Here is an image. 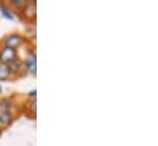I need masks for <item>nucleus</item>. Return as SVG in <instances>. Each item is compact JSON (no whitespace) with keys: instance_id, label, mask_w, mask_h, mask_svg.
<instances>
[{"instance_id":"4468645a","label":"nucleus","mask_w":158,"mask_h":146,"mask_svg":"<svg viewBox=\"0 0 158 146\" xmlns=\"http://www.w3.org/2000/svg\"><path fill=\"white\" fill-rule=\"evenodd\" d=\"M2 92V87H1V85H0V93Z\"/></svg>"},{"instance_id":"9d476101","label":"nucleus","mask_w":158,"mask_h":146,"mask_svg":"<svg viewBox=\"0 0 158 146\" xmlns=\"http://www.w3.org/2000/svg\"><path fill=\"white\" fill-rule=\"evenodd\" d=\"M12 75L6 64H0V81H9L12 80Z\"/></svg>"},{"instance_id":"f257e3e1","label":"nucleus","mask_w":158,"mask_h":146,"mask_svg":"<svg viewBox=\"0 0 158 146\" xmlns=\"http://www.w3.org/2000/svg\"><path fill=\"white\" fill-rule=\"evenodd\" d=\"M19 17L22 21L35 24L37 20V0H27L23 9L19 14Z\"/></svg>"},{"instance_id":"0eeeda50","label":"nucleus","mask_w":158,"mask_h":146,"mask_svg":"<svg viewBox=\"0 0 158 146\" xmlns=\"http://www.w3.org/2000/svg\"><path fill=\"white\" fill-rule=\"evenodd\" d=\"M0 12H1V15H2L5 19H7V20H10V21H14V20H15L14 12L10 10V7H9L2 0H0Z\"/></svg>"},{"instance_id":"ddd939ff","label":"nucleus","mask_w":158,"mask_h":146,"mask_svg":"<svg viewBox=\"0 0 158 146\" xmlns=\"http://www.w3.org/2000/svg\"><path fill=\"white\" fill-rule=\"evenodd\" d=\"M2 133H4V128H2V127H0V136L2 135Z\"/></svg>"},{"instance_id":"6e6552de","label":"nucleus","mask_w":158,"mask_h":146,"mask_svg":"<svg viewBox=\"0 0 158 146\" xmlns=\"http://www.w3.org/2000/svg\"><path fill=\"white\" fill-rule=\"evenodd\" d=\"M14 115L10 112H0V127H7L12 123Z\"/></svg>"},{"instance_id":"20e7f679","label":"nucleus","mask_w":158,"mask_h":146,"mask_svg":"<svg viewBox=\"0 0 158 146\" xmlns=\"http://www.w3.org/2000/svg\"><path fill=\"white\" fill-rule=\"evenodd\" d=\"M7 67H9V69H10V73L12 75V77L15 79V77H21V76H25V75H27L26 73V70H25V68H23V63H22V59H20L19 57L15 59V60H12L11 63H9L7 64Z\"/></svg>"},{"instance_id":"39448f33","label":"nucleus","mask_w":158,"mask_h":146,"mask_svg":"<svg viewBox=\"0 0 158 146\" xmlns=\"http://www.w3.org/2000/svg\"><path fill=\"white\" fill-rule=\"evenodd\" d=\"M22 63H23V68H25L26 73L36 77V75H37V57L26 54V58L22 60Z\"/></svg>"},{"instance_id":"f03ea898","label":"nucleus","mask_w":158,"mask_h":146,"mask_svg":"<svg viewBox=\"0 0 158 146\" xmlns=\"http://www.w3.org/2000/svg\"><path fill=\"white\" fill-rule=\"evenodd\" d=\"M25 43H26L25 37L22 36L21 33H19V32L9 33V35H6V36L4 37V39H2V44L6 45V47H10L12 49L21 48Z\"/></svg>"},{"instance_id":"7ed1b4c3","label":"nucleus","mask_w":158,"mask_h":146,"mask_svg":"<svg viewBox=\"0 0 158 146\" xmlns=\"http://www.w3.org/2000/svg\"><path fill=\"white\" fill-rule=\"evenodd\" d=\"M17 57H19V54H17L16 49H12V48L6 47L4 44L0 45V64H6L7 65L12 60H15Z\"/></svg>"},{"instance_id":"9b49d317","label":"nucleus","mask_w":158,"mask_h":146,"mask_svg":"<svg viewBox=\"0 0 158 146\" xmlns=\"http://www.w3.org/2000/svg\"><path fill=\"white\" fill-rule=\"evenodd\" d=\"M27 110L32 112V114H36V98L30 100V102L27 103Z\"/></svg>"},{"instance_id":"423d86ee","label":"nucleus","mask_w":158,"mask_h":146,"mask_svg":"<svg viewBox=\"0 0 158 146\" xmlns=\"http://www.w3.org/2000/svg\"><path fill=\"white\" fill-rule=\"evenodd\" d=\"M2 1L10 7V10L12 12H15V14L19 15L21 12V10L23 9V6H25V4H26L27 0H2Z\"/></svg>"},{"instance_id":"1a4fd4ad","label":"nucleus","mask_w":158,"mask_h":146,"mask_svg":"<svg viewBox=\"0 0 158 146\" xmlns=\"http://www.w3.org/2000/svg\"><path fill=\"white\" fill-rule=\"evenodd\" d=\"M15 105H14V101L10 100V98H1L0 100V112H10L12 113Z\"/></svg>"},{"instance_id":"f8f14e48","label":"nucleus","mask_w":158,"mask_h":146,"mask_svg":"<svg viewBox=\"0 0 158 146\" xmlns=\"http://www.w3.org/2000/svg\"><path fill=\"white\" fill-rule=\"evenodd\" d=\"M27 97H28L30 100H35V98H37V91H36V90H32L31 92L27 93Z\"/></svg>"}]
</instances>
